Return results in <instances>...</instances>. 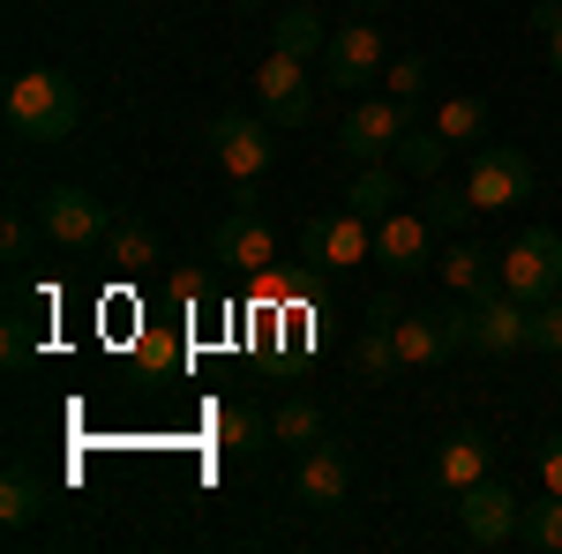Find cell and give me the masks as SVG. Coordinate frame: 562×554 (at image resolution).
Masks as SVG:
<instances>
[{"instance_id":"obj_1","label":"cell","mask_w":562,"mask_h":554,"mask_svg":"<svg viewBox=\"0 0 562 554\" xmlns=\"http://www.w3.org/2000/svg\"><path fill=\"white\" fill-rule=\"evenodd\" d=\"M76 121H83V90L68 83V76L31 68V76L8 83V135L15 143H68Z\"/></svg>"},{"instance_id":"obj_2","label":"cell","mask_w":562,"mask_h":554,"mask_svg":"<svg viewBox=\"0 0 562 554\" xmlns=\"http://www.w3.org/2000/svg\"><path fill=\"white\" fill-rule=\"evenodd\" d=\"M503 293H518L525 307L562 293V233L555 225H525L518 240L503 248Z\"/></svg>"},{"instance_id":"obj_3","label":"cell","mask_w":562,"mask_h":554,"mask_svg":"<svg viewBox=\"0 0 562 554\" xmlns=\"http://www.w3.org/2000/svg\"><path fill=\"white\" fill-rule=\"evenodd\" d=\"M375 256V225L360 211H338V217H307L301 225V262L307 278H338V270H352V262Z\"/></svg>"},{"instance_id":"obj_4","label":"cell","mask_w":562,"mask_h":554,"mask_svg":"<svg viewBox=\"0 0 562 554\" xmlns=\"http://www.w3.org/2000/svg\"><path fill=\"white\" fill-rule=\"evenodd\" d=\"M532 158L525 150H510V143H480L473 150V166H465V195H473V211H518L525 195H532Z\"/></svg>"},{"instance_id":"obj_5","label":"cell","mask_w":562,"mask_h":554,"mask_svg":"<svg viewBox=\"0 0 562 554\" xmlns=\"http://www.w3.org/2000/svg\"><path fill=\"white\" fill-rule=\"evenodd\" d=\"M38 225H45V240H53V248H68V256H98V248H105V233H113L105 203L83 195V188H45Z\"/></svg>"},{"instance_id":"obj_6","label":"cell","mask_w":562,"mask_h":554,"mask_svg":"<svg viewBox=\"0 0 562 554\" xmlns=\"http://www.w3.org/2000/svg\"><path fill=\"white\" fill-rule=\"evenodd\" d=\"M211 248H217V262L240 270V278H256V270L278 262V233H270V217L256 211V180H240V203H233V217L211 233Z\"/></svg>"},{"instance_id":"obj_7","label":"cell","mask_w":562,"mask_h":554,"mask_svg":"<svg viewBox=\"0 0 562 554\" xmlns=\"http://www.w3.org/2000/svg\"><path fill=\"white\" fill-rule=\"evenodd\" d=\"M405 143V98H360V105H346V121H338V150H346L352 166H375V158H390Z\"/></svg>"},{"instance_id":"obj_8","label":"cell","mask_w":562,"mask_h":554,"mask_svg":"<svg viewBox=\"0 0 562 554\" xmlns=\"http://www.w3.org/2000/svg\"><path fill=\"white\" fill-rule=\"evenodd\" d=\"M390 53H383V23L375 15H360V23H346V31H330V45H323V76L338 90H368L383 83Z\"/></svg>"},{"instance_id":"obj_9","label":"cell","mask_w":562,"mask_h":554,"mask_svg":"<svg viewBox=\"0 0 562 554\" xmlns=\"http://www.w3.org/2000/svg\"><path fill=\"white\" fill-rule=\"evenodd\" d=\"M390 338H397V360H405V368H442V360L465 344V299H458V307L397 315V323H390Z\"/></svg>"},{"instance_id":"obj_10","label":"cell","mask_w":562,"mask_h":554,"mask_svg":"<svg viewBox=\"0 0 562 554\" xmlns=\"http://www.w3.org/2000/svg\"><path fill=\"white\" fill-rule=\"evenodd\" d=\"M211 158H217L225 180H262L270 158H278L270 121H256V113H217V121H211Z\"/></svg>"},{"instance_id":"obj_11","label":"cell","mask_w":562,"mask_h":554,"mask_svg":"<svg viewBox=\"0 0 562 554\" xmlns=\"http://www.w3.org/2000/svg\"><path fill=\"white\" fill-rule=\"evenodd\" d=\"M518 517H525V502L487 472L480 487H465L458 495V524H465V547H510L518 540Z\"/></svg>"},{"instance_id":"obj_12","label":"cell","mask_w":562,"mask_h":554,"mask_svg":"<svg viewBox=\"0 0 562 554\" xmlns=\"http://www.w3.org/2000/svg\"><path fill=\"white\" fill-rule=\"evenodd\" d=\"M525 323H532V307H525L518 293H480V299H465V344L473 352H525Z\"/></svg>"},{"instance_id":"obj_13","label":"cell","mask_w":562,"mask_h":554,"mask_svg":"<svg viewBox=\"0 0 562 554\" xmlns=\"http://www.w3.org/2000/svg\"><path fill=\"white\" fill-rule=\"evenodd\" d=\"M256 105L270 128H301L307 121V60L301 53H278L270 45V60L256 68Z\"/></svg>"},{"instance_id":"obj_14","label":"cell","mask_w":562,"mask_h":554,"mask_svg":"<svg viewBox=\"0 0 562 554\" xmlns=\"http://www.w3.org/2000/svg\"><path fill=\"white\" fill-rule=\"evenodd\" d=\"M352 495V457L338 450V442H315V450H301V472H293V502H307V510H338Z\"/></svg>"},{"instance_id":"obj_15","label":"cell","mask_w":562,"mask_h":554,"mask_svg":"<svg viewBox=\"0 0 562 554\" xmlns=\"http://www.w3.org/2000/svg\"><path fill=\"white\" fill-rule=\"evenodd\" d=\"M428 240H435V225L420 211H390L375 225V262L397 270V278H413V270H428Z\"/></svg>"},{"instance_id":"obj_16","label":"cell","mask_w":562,"mask_h":554,"mask_svg":"<svg viewBox=\"0 0 562 554\" xmlns=\"http://www.w3.org/2000/svg\"><path fill=\"white\" fill-rule=\"evenodd\" d=\"M390 323H397V299H368V330L352 344V375H368V383H390L405 360H397V338H390Z\"/></svg>"},{"instance_id":"obj_17","label":"cell","mask_w":562,"mask_h":554,"mask_svg":"<svg viewBox=\"0 0 562 554\" xmlns=\"http://www.w3.org/2000/svg\"><path fill=\"white\" fill-rule=\"evenodd\" d=\"M495 472V442L480 434V427H465V434H450L442 450H435V479L450 487V495H465V487H480Z\"/></svg>"},{"instance_id":"obj_18","label":"cell","mask_w":562,"mask_h":554,"mask_svg":"<svg viewBox=\"0 0 562 554\" xmlns=\"http://www.w3.org/2000/svg\"><path fill=\"white\" fill-rule=\"evenodd\" d=\"M435 270H442V285H450L458 299H480V293H495V285H503V256H487L480 240H458Z\"/></svg>"},{"instance_id":"obj_19","label":"cell","mask_w":562,"mask_h":554,"mask_svg":"<svg viewBox=\"0 0 562 554\" xmlns=\"http://www.w3.org/2000/svg\"><path fill=\"white\" fill-rule=\"evenodd\" d=\"M45 517V479L31 465H8V479H0V524L8 532H31Z\"/></svg>"},{"instance_id":"obj_20","label":"cell","mask_w":562,"mask_h":554,"mask_svg":"<svg viewBox=\"0 0 562 554\" xmlns=\"http://www.w3.org/2000/svg\"><path fill=\"white\" fill-rule=\"evenodd\" d=\"M105 262H113V270H128V278L158 270V233H150L143 217H113V233H105Z\"/></svg>"},{"instance_id":"obj_21","label":"cell","mask_w":562,"mask_h":554,"mask_svg":"<svg viewBox=\"0 0 562 554\" xmlns=\"http://www.w3.org/2000/svg\"><path fill=\"white\" fill-rule=\"evenodd\" d=\"M270 434H278L285 450H315V442L330 434V412H323L315 397H285V405L270 412Z\"/></svg>"},{"instance_id":"obj_22","label":"cell","mask_w":562,"mask_h":554,"mask_svg":"<svg viewBox=\"0 0 562 554\" xmlns=\"http://www.w3.org/2000/svg\"><path fill=\"white\" fill-rule=\"evenodd\" d=\"M346 211H360L368 225H383V217L397 211V172H390V166H368V172L346 188Z\"/></svg>"},{"instance_id":"obj_23","label":"cell","mask_w":562,"mask_h":554,"mask_svg":"<svg viewBox=\"0 0 562 554\" xmlns=\"http://www.w3.org/2000/svg\"><path fill=\"white\" fill-rule=\"evenodd\" d=\"M270 45L307 60V53H323V45H330V31H323V15H315V8H285V15L270 23Z\"/></svg>"},{"instance_id":"obj_24","label":"cell","mask_w":562,"mask_h":554,"mask_svg":"<svg viewBox=\"0 0 562 554\" xmlns=\"http://www.w3.org/2000/svg\"><path fill=\"white\" fill-rule=\"evenodd\" d=\"M217 442L225 450H262V442H278L270 420H262L256 405H217Z\"/></svg>"},{"instance_id":"obj_25","label":"cell","mask_w":562,"mask_h":554,"mask_svg":"<svg viewBox=\"0 0 562 554\" xmlns=\"http://www.w3.org/2000/svg\"><path fill=\"white\" fill-rule=\"evenodd\" d=\"M518 540H525L532 554H562V495H548V502H525Z\"/></svg>"},{"instance_id":"obj_26","label":"cell","mask_w":562,"mask_h":554,"mask_svg":"<svg viewBox=\"0 0 562 554\" xmlns=\"http://www.w3.org/2000/svg\"><path fill=\"white\" fill-rule=\"evenodd\" d=\"M435 135H442V143H480V135H487V105H480V98H442V105H435Z\"/></svg>"},{"instance_id":"obj_27","label":"cell","mask_w":562,"mask_h":554,"mask_svg":"<svg viewBox=\"0 0 562 554\" xmlns=\"http://www.w3.org/2000/svg\"><path fill=\"white\" fill-rule=\"evenodd\" d=\"M442 150H450V143L435 128H405V143H397L390 158H397V172H413V180H435V172H442Z\"/></svg>"},{"instance_id":"obj_28","label":"cell","mask_w":562,"mask_h":554,"mask_svg":"<svg viewBox=\"0 0 562 554\" xmlns=\"http://www.w3.org/2000/svg\"><path fill=\"white\" fill-rule=\"evenodd\" d=\"M465 211H473L465 188H428V203H420V217H428L435 233H465Z\"/></svg>"},{"instance_id":"obj_29","label":"cell","mask_w":562,"mask_h":554,"mask_svg":"<svg viewBox=\"0 0 562 554\" xmlns=\"http://www.w3.org/2000/svg\"><path fill=\"white\" fill-rule=\"evenodd\" d=\"M525 352H562V293L532 307V323H525Z\"/></svg>"},{"instance_id":"obj_30","label":"cell","mask_w":562,"mask_h":554,"mask_svg":"<svg viewBox=\"0 0 562 554\" xmlns=\"http://www.w3.org/2000/svg\"><path fill=\"white\" fill-rule=\"evenodd\" d=\"M383 90H390V98H405V105H413V98L428 90V60H420V53H397V60L383 68Z\"/></svg>"},{"instance_id":"obj_31","label":"cell","mask_w":562,"mask_h":554,"mask_svg":"<svg viewBox=\"0 0 562 554\" xmlns=\"http://www.w3.org/2000/svg\"><path fill=\"white\" fill-rule=\"evenodd\" d=\"M166 299H173V307H203V299H211V278H203V270H166Z\"/></svg>"},{"instance_id":"obj_32","label":"cell","mask_w":562,"mask_h":554,"mask_svg":"<svg viewBox=\"0 0 562 554\" xmlns=\"http://www.w3.org/2000/svg\"><path fill=\"white\" fill-rule=\"evenodd\" d=\"M0 248H8V262H31V217L8 211V225H0Z\"/></svg>"},{"instance_id":"obj_33","label":"cell","mask_w":562,"mask_h":554,"mask_svg":"<svg viewBox=\"0 0 562 554\" xmlns=\"http://www.w3.org/2000/svg\"><path fill=\"white\" fill-rule=\"evenodd\" d=\"M540 487H548V495H562V427L540 442Z\"/></svg>"},{"instance_id":"obj_34","label":"cell","mask_w":562,"mask_h":554,"mask_svg":"<svg viewBox=\"0 0 562 554\" xmlns=\"http://www.w3.org/2000/svg\"><path fill=\"white\" fill-rule=\"evenodd\" d=\"M180 352H173V338H158V330H150V338H143V368H173Z\"/></svg>"},{"instance_id":"obj_35","label":"cell","mask_w":562,"mask_h":554,"mask_svg":"<svg viewBox=\"0 0 562 554\" xmlns=\"http://www.w3.org/2000/svg\"><path fill=\"white\" fill-rule=\"evenodd\" d=\"M548 60H555V68H562V23H555V31H548Z\"/></svg>"},{"instance_id":"obj_36","label":"cell","mask_w":562,"mask_h":554,"mask_svg":"<svg viewBox=\"0 0 562 554\" xmlns=\"http://www.w3.org/2000/svg\"><path fill=\"white\" fill-rule=\"evenodd\" d=\"M352 8H360V15H383V8H390V0H352Z\"/></svg>"},{"instance_id":"obj_37","label":"cell","mask_w":562,"mask_h":554,"mask_svg":"<svg viewBox=\"0 0 562 554\" xmlns=\"http://www.w3.org/2000/svg\"><path fill=\"white\" fill-rule=\"evenodd\" d=\"M233 8H262V0H233Z\"/></svg>"}]
</instances>
